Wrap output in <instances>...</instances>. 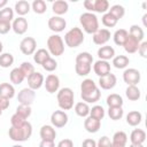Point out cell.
Instances as JSON below:
<instances>
[{"label": "cell", "mask_w": 147, "mask_h": 147, "mask_svg": "<svg viewBox=\"0 0 147 147\" xmlns=\"http://www.w3.org/2000/svg\"><path fill=\"white\" fill-rule=\"evenodd\" d=\"M146 17H147V14H145V15L142 16V21H144V25H145V26L147 25V23H146Z\"/></svg>", "instance_id": "obj_59"}, {"label": "cell", "mask_w": 147, "mask_h": 147, "mask_svg": "<svg viewBox=\"0 0 147 147\" xmlns=\"http://www.w3.org/2000/svg\"><path fill=\"white\" fill-rule=\"evenodd\" d=\"M31 9L36 14H44L47 9V6H46V2L44 0H34L31 3Z\"/></svg>", "instance_id": "obj_43"}, {"label": "cell", "mask_w": 147, "mask_h": 147, "mask_svg": "<svg viewBox=\"0 0 147 147\" xmlns=\"http://www.w3.org/2000/svg\"><path fill=\"white\" fill-rule=\"evenodd\" d=\"M108 13L111 14V15L118 21V20H121V18L125 15V9H124V7L121 6V5H114V6L110 7V9H109Z\"/></svg>", "instance_id": "obj_42"}, {"label": "cell", "mask_w": 147, "mask_h": 147, "mask_svg": "<svg viewBox=\"0 0 147 147\" xmlns=\"http://www.w3.org/2000/svg\"><path fill=\"white\" fill-rule=\"evenodd\" d=\"M39 136L41 138V140H49V141H54L56 138V131L54 129V126L52 125H42L40 127L39 131Z\"/></svg>", "instance_id": "obj_19"}, {"label": "cell", "mask_w": 147, "mask_h": 147, "mask_svg": "<svg viewBox=\"0 0 147 147\" xmlns=\"http://www.w3.org/2000/svg\"><path fill=\"white\" fill-rule=\"evenodd\" d=\"M47 51L51 55L61 56L64 53V41L59 34H52L47 39Z\"/></svg>", "instance_id": "obj_6"}, {"label": "cell", "mask_w": 147, "mask_h": 147, "mask_svg": "<svg viewBox=\"0 0 147 147\" xmlns=\"http://www.w3.org/2000/svg\"><path fill=\"white\" fill-rule=\"evenodd\" d=\"M80 96L86 103H94L100 100L101 92L93 79L86 78L80 84Z\"/></svg>", "instance_id": "obj_1"}, {"label": "cell", "mask_w": 147, "mask_h": 147, "mask_svg": "<svg viewBox=\"0 0 147 147\" xmlns=\"http://www.w3.org/2000/svg\"><path fill=\"white\" fill-rule=\"evenodd\" d=\"M47 25H48V28H49L51 31L57 33V32H61V31H63V30L65 29L67 22H65V20H64L63 17H61V16H52V17H49V20H48Z\"/></svg>", "instance_id": "obj_11"}, {"label": "cell", "mask_w": 147, "mask_h": 147, "mask_svg": "<svg viewBox=\"0 0 147 147\" xmlns=\"http://www.w3.org/2000/svg\"><path fill=\"white\" fill-rule=\"evenodd\" d=\"M130 63V60L126 55H116L113 57V65L116 69H125Z\"/></svg>", "instance_id": "obj_31"}, {"label": "cell", "mask_w": 147, "mask_h": 147, "mask_svg": "<svg viewBox=\"0 0 147 147\" xmlns=\"http://www.w3.org/2000/svg\"><path fill=\"white\" fill-rule=\"evenodd\" d=\"M139 45H140V42H139L134 37L127 34V37H126V39H125V41H124V44H123V47H124V49H125L126 53H129V54H134V53L138 51Z\"/></svg>", "instance_id": "obj_20"}, {"label": "cell", "mask_w": 147, "mask_h": 147, "mask_svg": "<svg viewBox=\"0 0 147 147\" xmlns=\"http://www.w3.org/2000/svg\"><path fill=\"white\" fill-rule=\"evenodd\" d=\"M37 48V41L32 37H25L20 42V49L24 55H32L34 54Z\"/></svg>", "instance_id": "obj_9"}, {"label": "cell", "mask_w": 147, "mask_h": 147, "mask_svg": "<svg viewBox=\"0 0 147 147\" xmlns=\"http://www.w3.org/2000/svg\"><path fill=\"white\" fill-rule=\"evenodd\" d=\"M83 5H84L85 9H87L88 13H93L94 11V0H85Z\"/></svg>", "instance_id": "obj_54"}, {"label": "cell", "mask_w": 147, "mask_h": 147, "mask_svg": "<svg viewBox=\"0 0 147 147\" xmlns=\"http://www.w3.org/2000/svg\"><path fill=\"white\" fill-rule=\"evenodd\" d=\"M1 115H2V110L0 109V116H1Z\"/></svg>", "instance_id": "obj_63"}, {"label": "cell", "mask_w": 147, "mask_h": 147, "mask_svg": "<svg viewBox=\"0 0 147 147\" xmlns=\"http://www.w3.org/2000/svg\"><path fill=\"white\" fill-rule=\"evenodd\" d=\"M51 123L54 127H63L68 123V114L63 110H55L51 115Z\"/></svg>", "instance_id": "obj_10"}, {"label": "cell", "mask_w": 147, "mask_h": 147, "mask_svg": "<svg viewBox=\"0 0 147 147\" xmlns=\"http://www.w3.org/2000/svg\"><path fill=\"white\" fill-rule=\"evenodd\" d=\"M39 147H55L54 141H49V140H41L39 142Z\"/></svg>", "instance_id": "obj_57"}, {"label": "cell", "mask_w": 147, "mask_h": 147, "mask_svg": "<svg viewBox=\"0 0 147 147\" xmlns=\"http://www.w3.org/2000/svg\"><path fill=\"white\" fill-rule=\"evenodd\" d=\"M140 78H141V75H140V71L134 69V68H129V69H125L124 72H123V80L125 84H127V86H131V85H138V83L140 82Z\"/></svg>", "instance_id": "obj_7"}, {"label": "cell", "mask_w": 147, "mask_h": 147, "mask_svg": "<svg viewBox=\"0 0 147 147\" xmlns=\"http://www.w3.org/2000/svg\"><path fill=\"white\" fill-rule=\"evenodd\" d=\"M25 122H26V119L23 118L22 116H20L18 114H16V113L10 117V124H11V126H14V127H20V126H22Z\"/></svg>", "instance_id": "obj_49"}, {"label": "cell", "mask_w": 147, "mask_h": 147, "mask_svg": "<svg viewBox=\"0 0 147 147\" xmlns=\"http://www.w3.org/2000/svg\"><path fill=\"white\" fill-rule=\"evenodd\" d=\"M137 52L139 53V55H140L141 57L146 59V57H147V41H141L140 45H139V47H138V51H137Z\"/></svg>", "instance_id": "obj_51"}, {"label": "cell", "mask_w": 147, "mask_h": 147, "mask_svg": "<svg viewBox=\"0 0 147 147\" xmlns=\"http://www.w3.org/2000/svg\"><path fill=\"white\" fill-rule=\"evenodd\" d=\"M69 9V3L64 0H56L52 3V10L56 16L64 15Z\"/></svg>", "instance_id": "obj_22"}, {"label": "cell", "mask_w": 147, "mask_h": 147, "mask_svg": "<svg viewBox=\"0 0 147 147\" xmlns=\"http://www.w3.org/2000/svg\"><path fill=\"white\" fill-rule=\"evenodd\" d=\"M9 78H10V82L15 85H20L23 83V80L25 79V76L23 75V72L21 71L20 68H14L10 74H9Z\"/></svg>", "instance_id": "obj_32"}, {"label": "cell", "mask_w": 147, "mask_h": 147, "mask_svg": "<svg viewBox=\"0 0 147 147\" xmlns=\"http://www.w3.org/2000/svg\"><path fill=\"white\" fill-rule=\"evenodd\" d=\"M0 96L11 99L15 96V88L10 83H1L0 84Z\"/></svg>", "instance_id": "obj_27"}, {"label": "cell", "mask_w": 147, "mask_h": 147, "mask_svg": "<svg viewBox=\"0 0 147 147\" xmlns=\"http://www.w3.org/2000/svg\"><path fill=\"white\" fill-rule=\"evenodd\" d=\"M127 34H129V32L125 29H118V30H116L115 33H114V37H113L114 38V42L117 46H123V44H124Z\"/></svg>", "instance_id": "obj_34"}, {"label": "cell", "mask_w": 147, "mask_h": 147, "mask_svg": "<svg viewBox=\"0 0 147 147\" xmlns=\"http://www.w3.org/2000/svg\"><path fill=\"white\" fill-rule=\"evenodd\" d=\"M26 79H28V86H29V88H31L33 91L39 90L44 85V80H45L42 74H40L38 71H34L33 74H31Z\"/></svg>", "instance_id": "obj_13"}, {"label": "cell", "mask_w": 147, "mask_h": 147, "mask_svg": "<svg viewBox=\"0 0 147 147\" xmlns=\"http://www.w3.org/2000/svg\"><path fill=\"white\" fill-rule=\"evenodd\" d=\"M8 108H9V99L0 96V109L3 111L6 109H8Z\"/></svg>", "instance_id": "obj_55"}, {"label": "cell", "mask_w": 147, "mask_h": 147, "mask_svg": "<svg viewBox=\"0 0 147 147\" xmlns=\"http://www.w3.org/2000/svg\"><path fill=\"white\" fill-rule=\"evenodd\" d=\"M75 113H76L79 117L86 118L87 116H90V107H88V103H86V102H84V101L77 102V103L75 105Z\"/></svg>", "instance_id": "obj_30"}, {"label": "cell", "mask_w": 147, "mask_h": 147, "mask_svg": "<svg viewBox=\"0 0 147 147\" xmlns=\"http://www.w3.org/2000/svg\"><path fill=\"white\" fill-rule=\"evenodd\" d=\"M79 22H80V25L83 26V30L86 32V33H90V34H93L95 33L100 28H99V21H98V17L95 14L93 13H83L80 16H79Z\"/></svg>", "instance_id": "obj_4"}, {"label": "cell", "mask_w": 147, "mask_h": 147, "mask_svg": "<svg viewBox=\"0 0 147 147\" xmlns=\"http://www.w3.org/2000/svg\"><path fill=\"white\" fill-rule=\"evenodd\" d=\"M129 147H144V145H134V144H131Z\"/></svg>", "instance_id": "obj_60"}, {"label": "cell", "mask_w": 147, "mask_h": 147, "mask_svg": "<svg viewBox=\"0 0 147 147\" xmlns=\"http://www.w3.org/2000/svg\"><path fill=\"white\" fill-rule=\"evenodd\" d=\"M15 11L18 16L23 17L24 15H26L30 10H31V5L26 1V0H20L15 3Z\"/></svg>", "instance_id": "obj_25"}, {"label": "cell", "mask_w": 147, "mask_h": 147, "mask_svg": "<svg viewBox=\"0 0 147 147\" xmlns=\"http://www.w3.org/2000/svg\"><path fill=\"white\" fill-rule=\"evenodd\" d=\"M76 63H87L92 64L93 63V56L88 52H82L76 56Z\"/></svg>", "instance_id": "obj_45"}, {"label": "cell", "mask_w": 147, "mask_h": 147, "mask_svg": "<svg viewBox=\"0 0 147 147\" xmlns=\"http://www.w3.org/2000/svg\"><path fill=\"white\" fill-rule=\"evenodd\" d=\"M125 95L126 98L130 100V101H137L140 99L141 96V93H140V90L138 86L136 85H131V86H127L126 90H125Z\"/></svg>", "instance_id": "obj_29"}, {"label": "cell", "mask_w": 147, "mask_h": 147, "mask_svg": "<svg viewBox=\"0 0 147 147\" xmlns=\"http://www.w3.org/2000/svg\"><path fill=\"white\" fill-rule=\"evenodd\" d=\"M109 10V2L107 0H94V11L106 14Z\"/></svg>", "instance_id": "obj_40"}, {"label": "cell", "mask_w": 147, "mask_h": 147, "mask_svg": "<svg viewBox=\"0 0 147 147\" xmlns=\"http://www.w3.org/2000/svg\"><path fill=\"white\" fill-rule=\"evenodd\" d=\"M41 67H42L46 71L52 72V71L56 70V68H57V62H56V60H54L53 57H49V59H47V60L41 64Z\"/></svg>", "instance_id": "obj_48"}, {"label": "cell", "mask_w": 147, "mask_h": 147, "mask_svg": "<svg viewBox=\"0 0 147 147\" xmlns=\"http://www.w3.org/2000/svg\"><path fill=\"white\" fill-rule=\"evenodd\" d=\"M123 115H124V110L122 107H109V109H108V116L113 121L121 119L123 117Z\"/></svg>", "instance_id": "obj_37"}, {"label": "cell", "mask_w": 147, "mask_h": 147, "mask_svg": "<svg viewBox=\"0 0 147 147\" xmlns=\"http://www.w3.org/2000/svg\"><path fill=\"white\" fill-rule=\"evenodd\" d=\"M56 147H74V141L71 139H62Z\"/></svg>", "instance_id": "obj_53"}, {"label": "cell", "mask_w": 147, "mask_h": 147, "mask_svg": "<svg viewBox=\"0 0 147 147\" xmlns=\"http://www.w3.org/2000/svg\"><path fill=\"white\" fill-rule=\"evenodd\" d=\"M101 21H102V24H103L105 26H107V28H114V26L117 24V22H118V21H117L111 14H109L108 11H107L106 14H103Z\"/></svg>", "instance_id": "obj_44"}, {"label": "cell", "mask_w": 147, "mask_h": 147, "mask_svg": "<svg viewBox=\"0 0 147 147\" xmlns=\"http://www.w3.org/2000/svg\"><path fill=\"white\" fill-rule=\"evenodd\" d=\"M91 69H92V64H87V63H76L75 64L76 74L80 77L87 76L91 72Z\"/></svg>", "instance_id": "obj_36"}, {"label": "cell", "mask_w": 147, "mask_h": 147, "mask_svg": "<svg viewBox=\"0 0 147 147\" xmlns=\"http://www.w3.org/2000/svg\"><path fill=\"white\" fill-rule=\"evenodd\" d=\"M31 134H32V125L28 121L20 127L10 126V129L8 130L9 138L13 141H17V142H23V141L29 140Z\"/></svg>", "instance_id": "obj_2"}, {"label": "cell", "mask_w": 147, "mask_h": 147, "mask_svg": "<svg viewBox=\"0 0 147 147\" xmlns=\"http://www.w3.org/2000/svg\"><path fill=\"white\" fill-rule=\"evenodd\" d=\"M108 107H122L123 106V98L117 93H111L107 96L106 100Z\"/></svg>", "instance_id": "obj_33"}, {"label": "cell", "mask_w": 147, "mask_h": 147, "mask_svg": "<svg viewBox=\"0 0 147 147\" xmlns=\"http://www.w3.org/2000/svg\"><path fill=\"white\" fill-rule=\"evenodd\" d=\"M101 127V121L93 118L91 116H87L84 121V129L88 133H96Z\"/></svg>", "instance_id": "obj_18"}, {"label": "cell", "mask_w": 147, "mask_h": 147, "mask_svg": "<svg viewBox=\"0 0 147 147\" xmlns=\"http://www.w3.org/2000/svg\"><path fill=\"white\" fill-rule=\"evenodd\" d=\"M93 71L96 76L102 77L105 75H108L110 72V63L108 61H103V60H98L94 64H93Z\"/></svg>", "instance_id": "obj_17"}, {"label": "cell", "mask_w": 147, "mask_h": 147, "mask_svg": "<svg viewBox=\"0 0 147 147\" xmlns=\"http://www.w3.org/2000/svg\"><path fill=\"white\" fill-rule=\"evenodd\" d=\"M106 113H105V109L102 106H93L92 108H90V116L93 117V118H96L99 121H101L103 117H105Z\"/></svg>", "instance_id": "obj_39"}, {"label": "cell", "mask_w": 147, "mask_h": 147, "mask_svg": "<svg viewBox=\"0 0 147 147\" xmlns=\"http://www.w3.org/2000/svg\"><path fill=\"white\" fill-rule=\"evenodd\" d=\"M28 21L26 18L24 17H21L18 16L17 18H14L13 20V23H11V30L16 33V34H24L28 30Z\"/></svg>", "instance_id": "obj_16"}, {"label": "cell", "mask_w": 147, "mask_h": 147, "mask_svg": "<svg viewBox=\"0 0 147 147\" xmlns=\"http://www.w3.org/2000/svg\"><path fill=\"white\" fill-rule=\"evenodd\" d=\"M36 99V92L29 87L22 88L18 92L17 95V101L20 102V105H25V106H31L33 103Z\"/></svg>", "instance_id": "obj_8"}, {"label": "cell", "mask_w": 147, "mask_h": 147, "mask_svg": "<svg viewBox=\"0 0 147 147\" xmlns=\"http://www.w3.org/2000/svg\"><path fill=\"white\" fill-rule=\"evenodd\" d=\"M14 63V56L10 53H1L0 54V67L9 68Z\"/></svg>", "instance_id": "obj_41"}, {"label": "cell", "mask_w": 147, "mask_h": 147, "mask_svg": "<svg viewBox=\"0 0 147 147\" xmlns=\"http://www.w3.org/2000/svg\"><path fill=\"white\" fill-rule=\"evenodd\" d=\"M117 78L114 74L109 72L108 75H105L102 77H99V86L102 90H111L116 86Z\"/></svg>", "instance_id": "obj_14"}, {"label": "cell", "mask_w": 147, "mask_h": 147, "mask_svg": "<svg viewBox=\"0 0 147 147\" xmlns=\"http://www.w3.org/2000/svg\"><path fill=\"white\" fill-rule=\"evenodd\" d=\"M57 105L61 110H69L74 107V101H75V94L74 91L70 87H63L57 91Z\"/></svg>", "instance_id": "obj_3"}, {"label": "cell", "mask_w": 147, "mask_h": 147, "mask_svg": "<svg viewBox=\"0 0 147 147\" xmlns=\"http://www.w3.org/2000/svg\"><path fill=\"white\" fill-rule=\"evenodd\" d=\"M51 57V54L48 53V51L47 49H45V48H39V49H37L36 52H34V54H33V61L37 63V64H42L47 59H49Z\"/></svg>", "instance_id": "obj_28"}, {"label": "cell", "mask_w": 147, "mask_h": 147, "mask_svg": "<svg viewBox=\"0 0 147 147\" xmlns=\"http://www.w3.org/2000/svg\"><path fill=\"white\" fill-rule=\"evenodd\" d=\"M11 30V23L0 21V34H6Z\"/></svg>", "instance_id": "obj_52"}, {"label": "cell", "mask_w": 147, "mask_h": 147, "mask_svg": "<svg viewBox=\"0 0 147 147\" xmlns=\"http://www.w3.org/2000/svg\"><path fill=\"white\" fill-rule=\"evenodd\" d=\"M14 20V10L10 7H5L0 9V21L10 23Z\"/></svg>", "instance_id": "obj_38"}, {"label": "cell", "mask_w": 147, "mask_h": 147, "mask_svg": "<svg viewBox=\"0 0 147 147\" xmlns=\"http://www.w3.org/2000/svg\"><path fill=\"white\" fill-rule=\"evenodd\" d=\"M141 119H142V115L138 110L129 111V114L126 115V123L130 126H137V125H139L141 123Z\"/></svg>", "instance_id": "obj_26"}, {"label": "cell", "mask_w": 147, "mask_h": 147, "mask_svg": "<svg viewBox=\"0 0 147 147\" xmlns=\"http://www.w3.org/2000/svg\"><path fill=\"white\" fill-rule=\"evenodd\" d=\"M96 147H111V141L107 136H103L98 140Z\"/></svg>", "instance_id": "obj_50"}, {"label": "cell", "mask_w": 147, "mask_h": 147, "mask_svg": "<svg viewBox=\"0 0 147 147\" xmlns=\"http://www.w3.org/2000/svg\"><path fill=\"white\" fill-rule=\"evenodd\" d=\"M44 85H45L46 91L48 93L53 94V93L57 92L60 88V78L54 74H49L46 77V79L44 80Z\"/></svg>", "instance_id": "obj_12"}, {"label": "cell", "mask_w": 147, "mask_h": 147, "mask_svg": "<svg viewBox=\"0 0 147 147\" xmlns=\"http://www.w3.org/2000/svg\"><path fill=\"white\" fill-rule=\"evenodd\" d=\"M96 54L99 56V60L108 61V60H111L115 56V49L111 46H101L98 49Z\"/></svg>", "instance_id": "obj_24"}, {"label": "cell", "mask_w": 147, "mask_h": 147, "mask_svg": "<svg viewBox=\"0 0 147 147\" xmlns=\"http://www.w3.org/2000/svg\"><path fill=\"white\" fill-rule=\"evenodd\" d=\"M129 34L134 37L139 42H141L144 40V37H145V33H144V30L142 28H140L139 25L137 24H133L130 26V31H129Z\"/></svg>", "instance_id": "obj_35"}, {"label": "cell", "mask_w": 147, "mask_h": 147, "mask_svg": "<svg viewBox=\"0 0 147 147\" xmlns=\"http://www.w3.org/2000/svg\"><path fill=\"white\" fill-rule=\"evenodd\" d=\"M146 140V132L142 129H134L130 134V141L134 145H144Z\"/></svg>", "instance_id": "obj_23"}, {"label": "cell", "mask_w": 147, "mask_h": 147, "mask_svg": "<svg viewBox=\"0 0 147 147\" xmlns=\"http://www.w3.org/2000/svg\"><path fill=\"white\" fill-rule=\"evenodd\" d=\"M11 147H23L22 145H14V146H11Z\"/></svg>", "instance_id": "obj_62"}, {"label": "cell", "mask_w": 147, "mask_h": 147, "mask_svg": "<svg viewBox=\"0 0 147 147\" xmlns=\"http://www.w3.org/2000/svg\"><path fill=\"white\" fill-rule=\"evenodd\" d=\"M82 147H96V141L94 139H91V138H87L83 141L82 144Z\"/></svg>", "instance_id": "obj_56"}, {"label": "cell", "mask_w": 147, "mask_h": 147, "mask_svg": "<svg viewBox=\"0 0 147 147\" xmlns=\"http://www.w3.org/2000/svg\"><path fill=\"white\" fill-rule=\"evenodd\" d=\"M18 68L21 69V71H22V72H23V75L25 76V78H28L31 74H33V72H34V67H33V64H31L30 62H26V61L22 62V63H21V65H20Z\"/></svg>", "instance_id": "obj_47"}, {"label": "cell", "mask_w": 147, "mask_h": 147, "mask_svg": "<svg viewBox=\"0 0 147 147\" xmlns=\"http://www.w3.org/2000/svg\"><path fill=\"white\" fill-rule=\"evenodd\" d=\"M7 3H8V1H7V0H0V9H2V8H5V7H7Z\"/></svg>", "instance_id": "obj_58"}, {"label": "cell", "mask_w": 147, "mask_h": 147, "mask_svg": "<svg viewBox=\"0 0 147 147\" xmlns=\"http://www.w3.org/2000/svg\"><path fill=\"white\" fill-rule=\"evenodd\" d=\"M110 31L108 29H99L95 33H93V42L95 45H99V46H102L108 42V40L110 39Z\"/></svg>", "instance_id": "obj_15"}, {"label": "cell", "mask_w": 147, "mask_h": 147, "mask_svg": "<svg viewBox=\"0 0 147 147\" xmlns=\"http://www.w3.org/2000/svg\"><path fill=\"white\" fill-rule=\"evenodd\" d=\"M127 142V134L124 131H117L111 139V147H125Z\"/></svg>", "instance_id": "obj_21"}, {"label": "cell", "mask_w": 147, "mask_h": 147, "mask_svg": "<svg viewBox=\"0 0 147 147\" xmlns=\"http://www.w3.org/2000/svg\"><path fill=\"white\" fill-rule=\"evenodd\" d=\"M2 49H3V45H2V42L0 41V54L2 53Z\"/></svg>", "instance_id": "obj_61"}, {"label": "cell", "mask_w": 147, "mask_h": 147, "mask_svg": "<svg viewBox=\"0 0 147 147\" xmlns=\"http://www.w3.org/2000/svg\"><path fill=\"white\" fill-rule=\"evenodd\" d=\"M31 106H25V105H18L16 108V114H18L20 116H22L23 118H29L31 116Z\"/></svg>", "instance_id": "obj_46"}, {"label": "cell", "mask_w": 147, "mask_h": 147, "mask_svg": "<svg viewBox=\"0 0 147 147\" xmlns=\"http://www.w3.org/2000/svg\"><path fill=\"white\" fill-rule=\"evenodd\" d=\"M84 33L80 28H72L70 29L65 34H64V42L68 47L70 48H76L79 47L84 42Z\"/></svg>", "instance_id": "obj_5"}]
</instances>
